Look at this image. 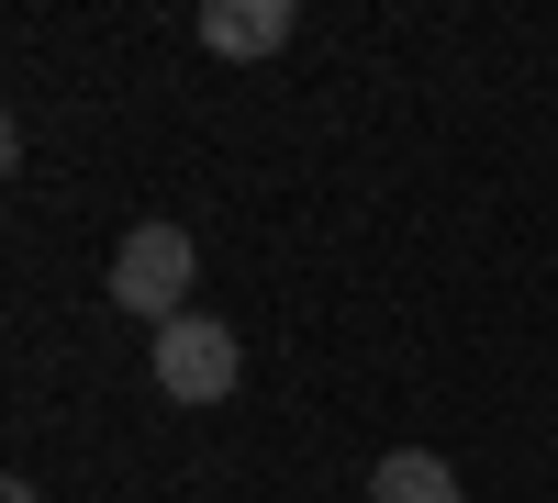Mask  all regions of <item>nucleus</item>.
<instances>
[{
    "label": "nucleus",
    "mask_w": 558,
    "mask_h": 503,
    "mask_svg": "<svg viewBox=\"0 0 558 503\" xmlns=\"http://www.w3.org/2000/svg\"><path fill=\"white\" fill-rule=\"evenodd\" d=\"M191 236H179V224H134V236L112 247V302L123 313H146V325H179V313H191Z\"/></svg>",
    "instance_id": "1"
},
{
    "label": "nucleus",
    "mask_w": 558,
    "mask_h": 503,
    "mask_svg": "<svg viewBox=\"0 0 558 503\" xmlns=\"http://www.w3.org/2000/svg\"><path fill=\"white\" fill-rule=\"evenodd\" d=\"M235 381H246L235 325H213V313H179V325H157V392H168V403H223Z\"/></svg>",
    "instance_id": "2"
},
{
    "label": "nucleus",
    "mask_w": 558,
    "mask_h": 503,
    "mask_svg": "<svg viewBox=\"0 0 558 503\" xmlns=\"http://www.w3.org/2000/svg\"><path fill=\"white\" fill-rule=\"evenodd\" d=\"M202 45L213 57H279L291 45V0H202Z\"/></svg>",
    "instance_id": "3"
},
{
    "label": "nucleus",
    "mask_w": 558,
    "mask_h": 503,
    "mask_svg": "<svg viewBox=\"0 0 558 503\" xmlns=\"http://www.w3.org/2000/svg\"><path fill=\"white\" fill-rule=\"evenodd\" d=\"M368 503H458V470L436 447H391V459L368 470Z\"/></svg>",
    "instance_id": "4"
},
{
    "label": "nucleus",
    "mask_w": 558,
    "mask_h": 503,
    "mask_svg": "<svg viewBox=\"0 0 558 503\" xmlns=\"http://www.w3.org/2000/svg\"><path fill=\"white\" fill-rule=\"evenodd\" d=\"M0 503H45V492H34V481H12V492H0Z\"/></svg>",
    "instance_id": "5"
}]
</instances>
